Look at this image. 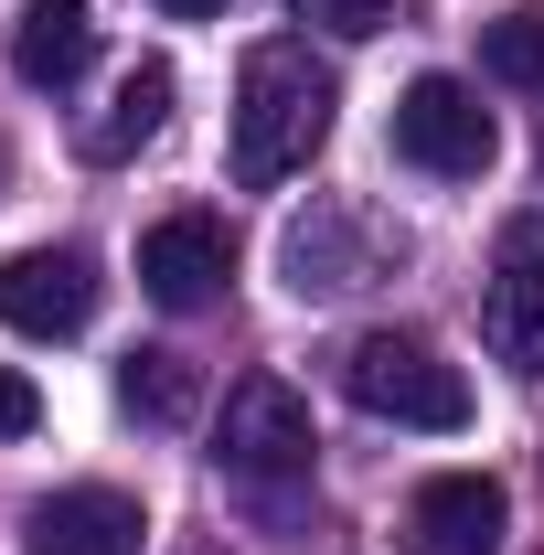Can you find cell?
<instances>
[{
	"label": "cell",
	"instance_id": "obj_1",
	"mask_svg": "<svg viewBox=\"0 0 544 555\" xmlns=\"http://www.w3.org/2000/svg\"><path fill=\"white\" fill-rule=\"evenodd\" d=\"M332 107H341V86L310 43H257L246 75H235V182L268 193L288 171H310V150L332 139Z\"/></svg>",
	"mask_w": 544,
	"mask_h": 555
},
{
	"label": "cell",
	"instance_id": "obj_2",
	"mask_svg": "<svg viewBox=\"0 0 544 555\" xmlns=\"http://www.w3.org/2000/svg\"><path fill=\"white\" fill-rule=\"evenodd\" d=\"M341 385L363 416H396V427H470V374L427 332H363L341 352Z\"/></svg>",
	"mask_w": 544,
	"mask_h": 555
},
{
	"label": "cell",
	"instance_id": "obj_3",
	"mask_svg": "<svg viewBox=\"0 0 544 555\" xmlns=\"http://www.w3.org/2000/svg\"><path fill=\"white\" fill-rule=\"evenodd\" d=\"M396 160L438 171V182H480V171L502 160V129H491L480 86H459V75H416L406 96H396Z\"/></svg>",
	"mask_w": 544,
	"mask_h": 555
},
{
	"label": "cell",
	"instance_id": "obj_4",
	"mask_svg": "<svg viewBox=\"0 0 544 555\" xmlns=\"http://www.w3.org/2000/svg\"><path fill=\"white\" fill-rule=\"evenodd\" d=\"M310 449H321L310 396L277 385V374H246V385L224 396V416H213V460H224L235 481H288V470H310Z\"/></svg>",
	"mask_w": 544,
	"mask_h": 555
},
{
	"label": "cell",
	"instance_id": "obj_5",
	"mask_svg": "<svg viewBox=\"0 0 544 555\" xmlns=\"http://www.w3.org/2000/svg\"><path fill=\"white\" fill-rule=\"evenodd\" d=\"M86 321H96V257L86 246H22V257H0V332L75 343Z\"/></svg>",
	"mask_w": 544,
	"mask_h": 555
},
{
	"label": "cell",
	"instance_id": "obj_6",
	"mask_svg": "<svg viewBox=\"0 0 544 555\" xmlns=\"http://www.w3.org/2000/svg\"><path fill=\"white\" fill-rule=\"evenodd\" d=\"M480 332L513 374L544 385V224H513L502 235V268H491V299H480Z\"/></svg>",
	"mask_w": 544,
	"mask_h": 555
},
{
	"label": "cell",
	"instance_id": "obj_7",
	"mask_svg": "<svg viewBox=\"0 0 544 555\" xmlns=\"http://www.w3.org/2000/svg\"><path fill=\"white\" fill-rule=\"evenodd\" d=\"M224 278H235V246H224L213 214H171V224L139 235V288L160 310H204V299H224Z\"/></svg>",
	"mask_w": 544,
	"mask_h": 555
},
{
	"label": "cell",
	"instance_id": "obj_8",
	"mask_svg": "<svg viewBox=\"0 0 544 555\" xmlns=\"http://www.w3.org/2000/svg\"><path fill=\"white\" fill-rule=\"evenodd\" d=\"M22 545H33V555H139V545H150V524H139L129 491L75 481V491H43V502H33Z\"/></svg>",
	"mask_w": 544,
	"mask_h": 555
},
{
	"label": "cell",
	"instance_id": "obj_9",
	"mask_svg": "<svg viewBox=\"0 0 544 555\" xmlns=\"http://www.w3.org/2000/svg\"><path fill=\"white\" fill-rule=\"evenodd\" d=\"M502 524H513V502H502V481H480V470H438V481L416 491V534L438 555H502Z\"/></svg>",
	"mask_w": 544,
	"mask_h": 555
},
{
	"label": "cell",
	"instance_id": "obj_10",
	"mask_svg": "<svg viewBox=\"0 0 544 555\" xmlns=\"http://www.w3.org/2000/svg\"><path fill=\"white\" fill-rule=\"evenodd\" d=\"M86 54H96L86 0H22V22H11V65H22V86H75Z\"/></svg>",
	"mask_w": 544,
	"mask_h": 555
},
{
	"label": "cell",
	"instance_id": "obj_11",
	"mask_svg": "<svg viewBox=\"0 0 544 555\" xmlns=\"http://www.w3.org/2000/svg\"><path fill=\"white\" fill-rule=\"evenodd\" d=\"M171 96H182V75L160 65V54H139V65L118 75V96H107V118H86V160H129V150H150L160 118H171Z\"/></svg>",
	"mask_w": 544,
	"mask_h": 555
},
{
	"label": "cell",
	"instance_id": "obj_12",
	"mask_svg": "<svg viewBox=\"0 0 544 555\" xmlns=\"http://www.w3.org/2000/svg\"><path fill=\"white\" fill-rule=\"evenodd\" d=\"M193 396H204V385H193L182 352H129V363H118V406H129L139 427H182Z\"/></svg>",
	"mask_w": 544,
	"mask_h": 555
},
{
	"label": "cell",
	"instance_id": "obj_13",
	"mask_svg": "<svg viewBox=\"0 0 544 555\" xmlns=\"http://www.w3.org/2000/svg\"><path fill=\"white\" fill-rule=\"evenodd\" d=\"M480 65L502 86H544V0H513L491 33H480Z\"/></svg>",
	"mask_w": 544,
	"mask_h": 555
},
{
	"label": "cell",
	"instance_id": "obj_14",
	"mask_svg": "<svg viewBox=\"0 0 544 555\" xmlns=\"http://www.w3.org/2000/svg\"><path fill=\"white\" fill-rule=\"evenodd\" d=\"M288 22H310V33H341V43H363V33H385V22H396V0H288Z\"/></svg>",
	"mask_w": 544,
	"mask_h": 555
},
{
	"label": "cell",
	"instance_id": "obj_15",
	"mask_svg": "<svg viewBox=\"0 0 544 555\" xmlns=\"http://www.w3.org/2000/svg\"><path fill=\"white\" fill-rule=\"evenodd\" d=\"M43 427V396H33V374H0V438H33Z\"/></svg>",
	"mask_w": 544,
	"mask_h": 555
},
{
	"label": "cell",
	"instance_id": "obj_16",
	"mask_svg": "<svg viewBox=\"0 0 544 555\" xmlns=\"http://www.w3.org/2000/svg\"><path fill=\"white\" fill-rule=\"evenodd\" d=\"M160 11H171V22H213L224 0H160Z\"/></svg>",
	"mask_w": 544,
	"mask_h": 555
}]
</instances>
